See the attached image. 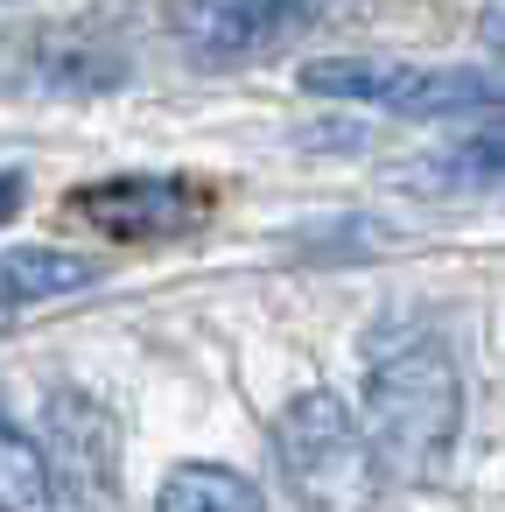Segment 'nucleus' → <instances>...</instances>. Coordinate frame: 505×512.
<instances>
[{
  "label": "nucleus",
  "instance_id": "1",
  "mask_svg": "<svg viewBox=\"0 0 505 512\" xmlns=\"http://www.w3.org/2000/svg\"><path fill=\"white\" fill-rule=\"evenodd\" d=\"M358 414L379 442L386 477H435L463 435V372L442 337L428 330H393L365 344V393Z\"/></svg>",
  "mask_w": 505,
  "mask_h": 512
},
{
  "label": "nucleus",
  "instance_id": "2",
  "mask_svg": "<svg viewBox=\"0 0 505 512\" xmlns=\"http://www.w3.org/2000/svg\"><path fill=\"white\" fill-rule=\"evenodd\" d=\"M274 463L288 477V491L302 498V512H372L379 505V442L365 428V414L330 393L309 386L274 414Z\"/></svg>",
  "mask_w": 505,
  "mask_h": 512
},
{
  "label": "nucleus",
  "instance_id": "3",
  "mask_svg": "<svg viewBox=\"0 0 505 512\" xmlns=\"http://www.w3.org/2000/svg\"><path fill=\"white\" fill-rule=\"evenodd\" d=\"M323 15L330 0H169V36L197 64H260Z\"/></svg>",
  "mask_w": 505,
  "mask_h": 512
},
{
  "label": "nucleus",
  "instance_id": "4",
  "mask_svg": "<svg viewBox=\"0 0 505 512\" xmlns=\"http://www.w3.org/2000/svg\"><path fill=\"white\" fill-rule=\"evenodd\" d=\"M211 190L190 183V176H106V183H85L71 190V218L92 225L99 239H176L190 225L211 218Z\"/></svg>",
  "mask_w": 505,
  "mask_h": 512
},
{
  "label": "nucleus",
  "instance_id": "5",
  "mask_svg": "<svg viewBox=\"0 0 505 512\" xmlns=\"http://www.w3.org/2000/svg\"><path fill=\"white\" fill-rule=\"evenodd\" d=\"M43 449H50V470L64 491H113L120 484V449H113V421L99 414L92 393L78 386H57L43 400Z\"/></svg>",
  "mask_w": 505,
  "mask_h": 512
},
{
  "label": "nucleus",
  "instance_id": "6",
  "mask_svg": "<svg viewBox=\"0 0 505 512\" xmlns=\"http://www.w3.org/2000/svg\"><path fill=\"white\" fill-rule=\"evenodd\" d=\"M414 78H421V64H407V57H379V50L302 64V92H309V99H330V106H386V113H407Z\"/></svg>",
  "mask_w": 505,
  "mask_h": 512
},
{
  "label": "nucleus",
  "instance_id": "7",
  "mask_svg": "<svg viewBox=\"0 0 505 512\" xmlns=\"http://www.w3.org/2000/svg\"><path fill=\"white\" fill-rule=\"evenodd\" d=\"M99 288V260L64 253V246H15L0 253V316L8 309H36V302H64Z\"/></svg>",
  "mask_w": 505,
  "mask_h": 512
},
{
  "label": "nucleus",
  "instance_id": "8",
  "mask_svg": "<svg viewBox=\"0 0 505 512\" xmlns=\"http://www.w3.org/2000/svg\"><path fill=\"white\" fill-rule=\"evenodd\" d=\"M64 484L50 470L43 435H29L8 407H0V512H57Z\"/></svg>",
  "mask_w": 505,
  "mask_h": 512
},
{
  "label": "nucleus",
  "instance_id": "9",
  "mask_svg": "<svg viewBox=\"0 0 505 512\" xmlns=\"http://www.w3.org/2000/svg\"><path fill=\"white\" fill-rule=\"evenodd\" d=\"M155 512H267V498L232 463H176L155 491Z\"/></svg>",
  "mask_w": 505,
  "mask_h": 512
},
{
  "label": "nucleus",
  "instance_id": "10",
  "mask_svg": "<svg viewBox=\"0 0 505 512\" xmlns=\"http://www.w3.org/2000/svg\"><path fill=\"white\" fill-rule=\"evenodd\" d=\"M428 183H449V190H484V183H505V134H491V141H470V148L442 155V162L428 169Z\"/></svg>",
  "mask_w": 505,
  "mask_h": 512
},
{
  "label": "nucleus",
  "instance_id": "11",
  "mask_svg": "<svg viewBox=\"0 0 505 512\" xmlns=\"http://www.w3.org/2000/svg\"><path fill=\"white\" fill-rule=\"evenodd\" d=\"M22 197H29L22 169H0V225H15V218H22Z\"/></svg>",
  "mask_w": 505,
  "mask_h": 512
}]
</instances>
